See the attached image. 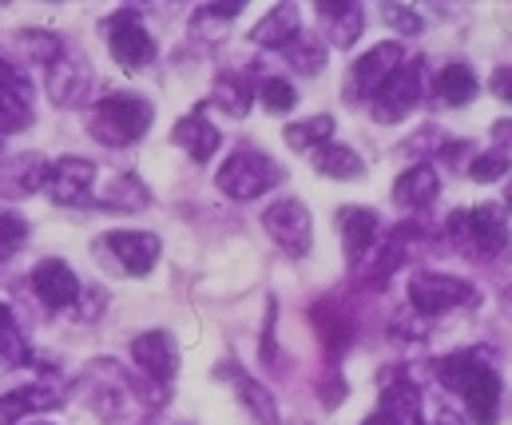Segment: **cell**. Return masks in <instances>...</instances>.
I'll list each match as a JSON object with an SVG mask.
<instances>
[{
	"instance_id": "28",
	"label": "cell",
	"mask_w": 512,
	"mask_h": 425,
	"mask_svg": "<svg viewBox=\"0 0 512 425\" xmlns=\"http://www.w3.org/2000/svg\"><path fill=\"white\" fill-rule=\"evenodd\" d=\"M433 88H437V100L449 108H465L477 100V76L469 64H445Z\"/></svg>"
},
{
	"instance_id": "15",
	"label": "cell",
	"mask_w": 512,
	"mask_h": 425,
	"mask_svg": "<svg viewBox=\"0 0 512 425\" xmlns=\"http://www.w3.org/2000/svg\"><path fill=\"white\" fill-rule=\"evenodd\" d=\"M32 290H36V298H40L44 306L68 310V306L80 302L84 283H80V275H76L64 259H44V263L32 271Z\"/></svg>"
},
{
	"instance_id": "23",
	"label": "cell",
	"mask_w": 512,
	"mask_h": 425,
	"mask_svg": "<svg viewBox=\"0 0 512 425\" xmlns=\"http://www.w3.org/2000/svg\"><path fill=\"white\" fill-rule=\"evenodd\" d=\"M171 140L179 143L195 163H207V159L219 151L223 136H219V128H215L211 120H203V116H183V120L171 128Z\"/></svg>"
},
{
	"instance_id": "26",
	"label": "cell",
	"mask_w": 512,
	"mask_h": 425,
	"mask_svg": "<svg viewBox=\"0 0 512 425\" xmlns=\"http://www.w3.org/2000/svg\"><path fill=\"white\" fill-rule=\"evenodd\" d=\"M151 203V191H147V183L139 179V175H112L104 187H100V207H108V211H143Z\"/></svg>"
},
{
	"instance_id": "43",
	"label": "cell",
	"mask_w": 512,
	"mask_h": 425,
	"mask_svg": "<svg viewBox=\"0 0 512 425\" xmlns=\"http://www.w3.org/2000/svg\"><path fill=\"white\" fill-rule=\"evenodd\" d=\"M362 425H393V422H389L385 414H374V418H366V422H362Z\"/></svg>"
},
{
	"instance_id": "37",
	"label": "cell",
	"mask_w": 512,
	"mask_h": 425,
	"mask_svg": "<svg viewBox=\"0 0 512 425\" xmlns=\"http://www.w3.org/2000/svg\"><path fill=\"white\" fill-rule=\"evenodd\" d=\"M473 143H445V151H441V159L449 163V167H465L469 171V163H473Z\"/></svg>"
},
{
	"instance_id": "41",
	"label": "cell",
	"mask_w": 512,
	"mask_h": 425,
	"mask_svg": "<svg viewBox=\"0 0 512 425\" xmlns=\"http://www.w3.org/2000/svg\"><path fill=\"white\" fill-rule=\"evenodd\" d=\"M493 140H497L501 151H512V120H497L493 124Z\"/></svg>"
},
{
	"instance_id": "30",
	"label": "cell",
	"mask_w": 512,
	"mask_h": 425,
	"mask_svg": "<svg viewBox=\"0 0 512 425\" xmlns=\"http://www.w3.org/2000/svg\"><path fill=\"white\" fill-rule=\"evenodd\" d=\"M282 140L290 143L294 151H318V147L334 143V120H330V116H310V120L286 124Z\"/></svg>"
},
{
	"instance_id": "14",
	"label": "cell",
	"mask_w": 512,
	"mask_h": 425,
	"mask_svg": "<svg viewBox=\"0 0 512 425\" xmlns=\"http://www.w3.org/2000/svg\"><path fill=\"white\" fill-rule=\"evenodd\" d=\"M48 159L40 151H16L0 163V199H28L48 183Z\"/></svg>"
},
{
	"instance_id": "22",
	"label": "cell",
	"mask_w": 512,
	"mask_h": 425,
	"mask_svg": "<svg viewBox=\"0 0 512 425\" xmlns=\"http://www.w3.org/2000/svg\"><path fill=\"white\" fill-rule=\"evenodd\" d=\"M310 163H314L318 175H326V179H342V183L366 175V159H362L350 143H326V147L310 151Z\"/></svg>"
},
{
	"instance_id": "40",
	"label": "cell",
	"mask_w": 512,
	"mask_h": 425,
	"mask_svg": "<svg viewBox=\"0 0 512 425\" xmlns=\"http://www.w3.org/2000/svg\"><path fill=\"white\" fill-rule=\"evenodd\" d=\"M243 12V4L235 0V4H207V8H199V16H215V20H235Z\"/></svg>"
},
{
	"instance_id": "18",
	"label": "cell",
	"mask_w": 512,
	"mask_h": 425,
	"mask_svg": "<svg viewBox=\"0 0 512 425\" xmlns=\"http://www.w3.org/2000/svg\"><path fill=\"white\" fill-rule=\"evenodd\" d=\"M318 16H322V28L334 48H354L358 36L366 32V8L354 0H322Z\"/></svg>"
},
{
	"instance_id": "4",
	"label": "cell",
	"mask_w": 512,
	"mask_h": 425,
	"mask_svg": "<svg viewBox=\"0 0 512 425\" xmlns=\"http://www.w3.org/2000/svg\"><path fill=\"white\" fill-rule=\"evenodd\" d=\"M282 175H286V171H282L270 155H262L258 147H239V151H231L227 163L219 167L215 183H219V191H223L227 199L251 203L258 195H266L270 187H278Z\"/></svg>"
},
{
	"instance_id": "27",
	"label": "cell",
	"mask_w": 512,
	"mask_h": 425,
	"mask_svg": "<svg viewBox=\"0 0 512 425\" xmlns=\"http://www.w3.org/2000/svg\"><path fill=\"white\" fill-rule=\"evenodd\" d=\"M223 378H231V382H235L239 402L247 406V414H251L258 425H278V402H274V394H270L258 378H247L239 366H235V374H223Z\"/></svg>"
},
{
	"instance_id": "44",
	"label": "cell",
	"mask_w": 512,
	"mask_h": 425,
	"mask_svg": "<svg viewBox=\"0 0 512 425\" xmlns=\"http://www.w3.org/2000/svg\"><path fill=\"white\" fill-rule=\"evenodd\" d=\"M505 203L512 207V183H509V191H505Z\"/></svg>"
},
{
	"instance_id": "38",
	"label": "cell",
	"mask_w": 512,
	"mask_h": 425,
	"mask_svg": "<svg viewBox=\"0 0 512 425\" xmlns=\"http://www.w3.org/2000/svg\"><path fill=\"white\" fill-rule=\"evenodd\" d=\"M76 310H80V318H84V322L100 318V310H104V290H88V294H80Z\"/></svg>"
},
{
	"instance_id": "8",
	"label": "cell",
	"mask_w": 512,
	"mask_h": 425,
	"mask_svg": "<svg viewBox=\"0 0 512 425\" xmlns=\"http://www.w3.org/2000/svg\"><path fill=\"white\" fill-rule=\"evenodd\" d=\"M104 36H108V44H112V56H116V64L124 68V72H143V68H151V60H155V40H151V32L143 28V20L124 8V12H116V16H108L104 20Z\"/></svg>"
},
{
	"instance_id": "33",
	"label": "cell",
	"mask_w": 512,
	"mask_h": 425,
	"mask_svg": "<svg viewBox=\"0 0 512 425\" xmlns=\"http://www.w3.org/2000/svg\"><path fill=\"white\" fill-rule=\"evenodd\" d=\"M512 167L509 151H501V147H493V151H477L473 155V163H469V175L477 179V183H497V179H505Z\"/></svg>"
},
{
	"instance_id": "19",
	"label": "cell",
	"mask_w": 512,
	"mask_h": 425,
	"mask_svg": "<svg viewBox=\"0 0 512 425\" xmlns=\"http://www.w3.org/2000/svg\"><path fill=\"white\" fill-rule=\"evenodd\" d=\"M437 195H441V179H437V167H429V163L405 167L393 183V203L405 211H425Z\"/></svg>"
},
{
	"instance_id": "17",
	"label": "cell",
	"mask_w": 512,
	"mask_h": 425,
	"mask_svg": "<svg viewBox=\"0 0 512 425\" xmlns=\"http://www.w3.org/2000/svg\"><path fill=\"white\" fill-rule=\"evenodd\" d=\"M338 231H342V243H346V263L362 267L374 255V247H378V211H370V207H342L338 211Z\"/></svg>"
},
{
	"instance_id": "2",
	"label": "cell",
	"mask_w": 512,
	"mask_h": 425,
	"mask_svg": "<svg viewBox=\"0 0 512 425\" xmlns=\"http://www.w3.org/2000/svg\"><path fill=\"white\" fill-rule=\"evenodd\" d=\"M445 235L457 243L461 255L485 259V263L505 259L512 243L505 207H497V203H477V207H469V211H465V207L453 211L449 223H445Z\"/></svg>"
},
{
	"instance_id": "1",
	"label": "cell",
	"mask_w": 512,
	"mask_h": 425,
	"mask_svg": "<svg viewBox=\"0 0 512 425\" xmlns=\"http://www.w3.org/2000/svg\"><path fill=\"white\" fill-rule=\"evenodd\" d=\"M437 378H441L445 390H453L465 402L473 422L497 425V414H501V374L493 366H485L477 354L461 350V354H449V358L437 362Z\"/></svg>"
},
{
	"instance_id": "21",
	"label": "cell",
	"mask_w": 512,
	"mask_h": 425,
	"mask_svg": "<svg viewBox=\"0 0 512 425\" xmlns=\"http://www.w3.org/2000/svg\"><path fill=\"white\" fill-rule=\"evenodd\" d=\"M60 406V394L48 386H24L12 394H0V425H20L28 414H48Z\"/></svg>"
},
{
	"instance_id": "25",
	"label": "cell",
	"mask_w": 512,
	"mask_h": 425,
	"mask_svg": "<svg viewBox=\"0 0 512 425\" xmlns=\"http://www.w3.org/2000/svg\"><path fill=\"white\" fill-rule=\"evenodd\" d=\"M393 425H425L421 422V394H417V386L413 382H405V378H393V382H385L382 390V410Z\"/></svg>"
},
{
	"instance_id": "6",
	"label": "cell",
	"mask_w": 512,
	"mask_h": 425,
	"mask_svg": "<svg viewBox=\"0 0 512 425\" xmlns=\"http://www.w3.org/2000/svg\"><path fill=\"white\" fill-rule=\"evenodd\" d=\"M425 96V60H405L389 80L385 88L370 100V112L378 124H397L405 120Z\"/></svg>"
},
{
	"instance_id": "16",
	"label": "cell",
	"mask_w": 512,
	"mask_h": 425,
	"mask_svg": "<svg viewBox=\"0 0 512 425\" xmlns=\"http://www.w3.org/2000/svg\"><path fill=\"white\" fill-rule=\"evenodd\" d=\"M100 247H108L116 255V263L135 279L151 275V267L159 263V239L151 231H108L100 239Z\"/></svg>"
},
{
	"instance_id": "34",
	"label": "cell",
	"mask_w": 512,
	"mask_h": 425,
	"mask_svg": "<svg viewBox=\"0 0 512 425\" xmlns=\"http://www.w3.org/2000/svg\"><path fill=\"white\" fill-rule=\"evenodd\" d=\"M258 100H262V108H266V112H290V108L298 104V92H294V84H290V80L266 76V80L258 84Z\"/></svg>"
},
{
	"instance_id": "32",
	"label": "cell",
	"mask_w": 512,
	"mask_h": 425,
	"mask_svg": "<svg viewBox=\"0 0 512 425\" xmlns=\"http://www.w3.org/2000/svg\"><path fill=\"white\" fill-rule=\"evenodd\" d=\"M28 362H32V346H28V338L20 334V326H16V322L0 326V366H4V370H20V366H28Z\"/></svg>"
},
{
	"instance_id": "36",
	"label": "cell",
	"mask_w": 512,
	"mask_h": 425,
	"mask_svg": "<svg viewBox=\"0 0 512 425\" xmlns=\"http://www.w3.org/2000/svg\"><path fill=\"white\" fill-rule=\"evenodd\" d=\"M28 243V223L20 215H0V263L12 259Z\"/></svg>"
},
{
	"instance_id": "39",
	"label": "cell",
	"mask_w": 512,
	"mask_h": 425,
	"mask_svg": "<svg viewBox=\"0 0 512 425\" xmlns=\"http://www.w3.org/2000/svg\"><path fill=\"white\" fill-rule=\"evenodd\" d=\"M489 84H493V92H497V100H509V104H512V68H497Z\"/></svg>"
},
{
	"instance_id": "9",
	"label": "cell",
	"mask_w": 512,
	"mask_h": 425,
	"mask_svg": "<svg viewBox=\"0 0 512 425\" xmlns=\"http://www.w3.org/2000/svg\"><path fill=\"white\" fill-rule=\"evenodd\" d=\"M405 64V48L397 40H385V44H374L366 56L354 60L350 68V80H346V100L358 104V100H374L385 88V80Z\"/></svg>"
},
{
	"instance_id": "29",
	"label": "cell",
	"mask_w": 512,
	"mask_h": 425,
	"mask_svg": "<svg viewBox=\"0 0 512 425\" xmlns=\"http://www.w3.org/2000/svg\"><path fill=\"white\" fill-rule=\"evenodd\" d=\"M12 44H16L20 60H32V64H44V68L64 56V40L56 32H44V28H24V32H16Z\"/></svg>"
},
{
	"instance_id": "42",
	"label": "cell",
	"mask_w": 512,
	"mask_h": 425,
	"mask_svg": "<svg viewBox=\"0 0 512 425\" xmlns=\"http://www.w3.org/2000/svg\"><path fill=\"white\" fill-rule=\"evenodd\" d=\"M8 322H16V318H12V310L0 302V326H8Z\"/></svg>"
},
{
	"instance_id": "35",
	"label": "cell",
	"mask_w": 512,
	"mask_h": 425,
	"mask_svg": "<svg viewBox=\"0 0 512 425\" xmlns=\"http://www.w3.org/2000/svg\"><path fill=\"white\" fill-rule=\"evenodd\" d=\"M382 16L385 24L393 32H401V36H421V28H425V20H421V12L413 4H382Z\"/></svg>"
},
{
	"instance_id": "24",
	"label": "cell",
	"mask_w": 512,
	"mask_h": 425,
	"mask_svg": "<svg viewBox=\"0 0 512 425\" xmlns=\"http://www.w3.org/2000/svg\"><path fill=\"white\" fill-rule=\"evenodd\" d=\"M255 96H258V88L247 76H239V72H223V76L215 80V88H211V104H215L223 116H231V120H243V116L251 112Z\"/></svg>"
},
{
	"instance_id": "11",
	"label": "cell",
	"mask_w": 512,
	"mask_h": 425,
	"mask_svg": "<svg viewBox=\"0 0 512 425\" xmlns=\"http://www.w3.org/2000/svg\"><path fill=\"white\" fill-rule=\"evenodd\" d=\"M44 92L56 108H76L88 100L92 92V64L80 52H64L56 64H48L44 72Z\"/></svg>"
},
{
	"instance_id": "31",
	"label": "cell",
	"mask_w": 512,
	"mask_h": 425,
	"mask_svg": "<svg viewBox=\"0 0 512 425\" xmlns=\"http://www.w3.org/2000/svg\"><path fill=\"white\" fill-rule=\"evenodd\" d=\"M282 56H286V64H290L298 76H318V72L326 68V48H322L314 36H306V32H302L294 44H286Z\"/></svg>"
},
{
	"instance_id": "10",
	"label": "cell",
	"mask_w": 512,
	"mask_h": 425,
	"mask_svg": "<svg viewBox=\"0 0 512 425\" xmlns=\"http://www.w3.org/2000/svg\"><path fill=\"white\" fill-rule=\"evenodd\" d=\"M32 112H36L32 80L12 60H0V136L32 128Z\"/></svg>"
},
{
	"instance_id": "7",
	"label": "cell",
	"mask_w": 512,
	"mask_h": 425,
	"mask_svg": "<svg viewBox=\"0 0 512 425\" xmlns=\"http://www.w3.org/2000/svg\"><path fill=\"white\" fill-rule=\"evenodd\" d=\"M262 227H266V235H270L290 259H302V255H310V247H314V219H310V211H306L298 199H274V203L262 211Z\"/></svg>"
},
{
	"instance_id": "20",
	"label": "cell",
	"mask_w": 512,
	"mask_h": 425,
	"mask_svg": "<svg viewBox=\"0 0 512 425\" xmlns=\"http://www.w3.org/2000/svg\"><path fill=\"white\" fill-rule=\"evenodd\" d=\"M298 36H302V12H298V4H274L255 28H251V40H255L258 48H278V52L286 44H294Z\"/></svg>"
},
{
	"instance_id": "13",
	"label": "cell",
	"mask_w": 512,
	"mask_h": 425,
	"mask_svg": "<svg viewBox=\"0 0 512 425\" xmlns=\"http://www.w3.org/2000/svg\"><path fill=\"white\" fill-rule=\"evenodd\" d=\"M131 358H135V366L143 370V378L155 382V386H167V382L175 378V370H179V346H175V338H171L167 330H147V334H139V338L131 342Z\"/></svg>"
},
{
	"instance_id": "12",
	"label": "cell",
	"mask_w": 512,
	"mask_h": 425,
	"mask_svg": "<svg viewBox=\"0 0 512 425\" xmlns=\"http://www.w3.org/2000/svg\"><path fill=\"white\" fill-rule=\"evenodd\" d=\"M92 183H96V163L92 159H80V155H64L48 167V199L60 203V207H72V203H84L92 195Z\"/></svg>"
},
{
	"instance_id": "3",
	"label": "cell",
	"mask_w": 512,
	"mask_h": 425,
	"mask_svg": "<svg viewBox=\"0 0 512 425\" xmlns=\"http://www.w3.org/2000/svg\"><path fill=\"white\" fill-rule=\"evenodd\" d=\"M151 104L143 96H131V92H116V96H104L92 116H88V132L92 140L104 143V147H128V143L143 140L147 128H151Z\"/></svg>"
},
{
	"instance_id": "5",
	"label": "cell",
	"mask_w": 512,
	"mask_h": 425,
	"mask_svg": "<svg viewBox=\"0 0 512 425\" xmlns=\"http://www.w3.org/2000/svg\"><path fill=\"white\" fill-rule=\"evenodd\" d=\"M409 302L417 314H449L457 306H477L481 290L469 279L441 275V271H421L409 279Z\"/></svg>"
}]
</instances>
